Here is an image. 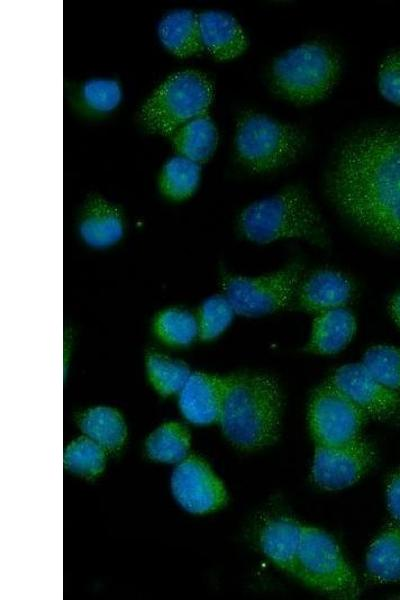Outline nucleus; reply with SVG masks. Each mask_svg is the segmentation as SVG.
<instances>
[{"mask_svg": "<svg viewBox=\"0 0 400 600\" xmlns=\"http://www.w3.org/2000/svg\"><path fill=\"white\" fill-rule=\"evenodd\" d=\"M328 190L356 225L400 248V130L377 128L348 141L330 173Z\"/></svg>", "mask_w": 400, "mask_h": 600, "instance_id": "nucleus-1", "label": "nucleus"}, {"mask_svg": "<svg viewBox=\"0 0 400 600\" xmlns=\"http://www.w3.org/2000/svg\"><path fill=\"white\" fill-rule=\"evenodd\" d=\"M282 394L275 378L263 373L225 377L219 422L237 448L255 451L276 442L280 433Z\"/></svg>", "mask_w": 400, "mask_h": 600, "instance_id": "nucleus-2", "label": "nucleus"}, {"mask_svg": "<svg viewBox=\"0 0 400 600\" xmlns=\"http://www.w3.org/2000/svg\"><path fill=\"white\" fill-rule=\"evenodd\" d=\"M238 227L244 238L260 245L293 238L319 246L328 243L321 215L300 185L249 204L239 215Z\"/></svg>", "mask_w": 400, "mask_h": 600, "instance_id": "nucleus-3", "label": "nucleus"}, {"mask_svg": "<svg viewBox=\"0 0 400 600\" xmlns=\"http://www.w3.org/2000/svg\"><path fill=\"white\" fill-rule=\"evenodd\" d=\"M340 68L339 56L331 46L306 42L275 59L271 83L282 98L295 104H313L331 92Z\"/></svg>", "mask_w": 400, "mask_h": 600, "instance_id": "nucleus-4", "label": "nucleus"}, {"mask_svg": "<svg viewBox=\"0 0 400 600\" xmlns=\"http://www.w3.org/2000/svg\"><path fill=\"white\" fill-rule=\"evenodd\" d=\"M213 84L202 72L186 69L168 76L142 105L139 119L155 134L172 135L188 121L207 113Z\"/></svg>", "mask_w": 400, "mask_h": 600, "instance_id": "nucleus-5", "label": "nucleus"}, {"mask_svg": "<svg viewBox=\"0 0 400 600\" xmlns=\"http://www.w3.org/2000/svg\"><path fill=\"white\" fill-rule=\"evenodd\" d=\"M304 134L265 114L246 112L238 120L235 149L249 171L266 173L291 163L302 151Z\"/></svg>", "mask_w": 400, "mask_h": 600, "instance_id": "nucleus-6", "label": "nucleus"}, {"mask_svg": "<svg viewBox=\"0 0 400 600\" xmlns=\"http://www.w3.org/2000/svg\"><path fill=\"white\" fill-rule=\"evenodd\" d=\"M295 577L336 598L354 599L360 594L357 577L339 545L317 527L303 526Z\"/></svg>", "mask_w": 400, "mask_h": 600, "instance_id": "nucleus-7", "label": "nucleus"}, {"mask_svg": "<svg viewBox=\"0 0 400 600\" xmlns=\"http://www.w3.org/2000/svg\"><path fill=\"white\" fill-rule=\"evenodd\" d=\"M301 273V264L292 262L264 275H228L222 283L224 295L238 315H269L288 306L300 284Z\"/></svg>", "mask_w": 400, "mask_h": 600, "instance_id": "nucleus-8", "label": "nucleus"}, {"mask_svg": "<svg viewBox=\"0 0 400 600\" xmlns=\"http://www.w3.org/2000/svg\"><path fill=\"white\" fill-rule=\"evenodd\" d=\"M367 418L331 380L311 396L308 420L316 445H338L358 437Z\"/></svg>", "mask_w": 400, "mask_h": 600, "instance_id": "nucleus-9", "label": "nucleus"}, {"mask_svg": "<svg viewBox=\"0 0 400 600\" xmlns=\"http://www.w3.org/2000/svg\"><path fill=\"white\" fill-rule=\"evenodd\" d=\"M375 460L373 446L361 435L338 445H316L312 478L324 490H341L359 481Z\"/></svg>", "mask_w": 400, "mask_h": 600, "instance_id": "nucleus-10", "label": "nucleus"}, {"mask_svg": "<svg viewBox=\"0 0 400 600\" xmlns=\"http://www.w3.org/2000/svg\"><path fill=\"white\" fill-rule=\"evenodd\" d=\"M177 502L188 512L203 514L222 507L227 499L223 483L209 465L197 456L183 459L171 476Z\"/></svg>", "mask_w": 400, "mask_h": 600, "instance_id": "nucleus-11", "label": "nucleus"}, {"mask_svg": "<svg viewBox=\"0 0 400 600\" xmlns=\"http://www.w3.org/2000/svg\"><path fill=\"white\" fill-rule=\"evenodd\" d=\"M330 380L368 418L387 421L400 413V394L383 385L362 363L337 368Z\"/></svg>", "mask_w": 400, "mask_h": 600, "instance_id": "nucleus-12", "label": "nucleus"}, {"mask_svg": "<svg viewBox=\"0 0 400 600\" xmlns=\"http://www.w3.org/2000/svg\"><path fill=\"white\" fill-rule=\"evenodd\" d=\"M225 391V377L191 372L179 392V408L191 423L208 425L219 420Z\"/></svg>", "mask_w": 400, "mask_h": 600, "instance_id": "nucleus-13", "label": "nucleus"}, {"mask_svg": "<svg viewBox=\"0 0 400 600\" xmlns=\"http://www.w3.org/2000/svg\"><path fill=\"white\" fill-rule=\"evenodd\" d=\"M77 229L88 246L108 248L124 236L123 214L118 206L94 194L87 198L81 209Z\"/></svg>", "mask_w": 400, "mask_h": 600, "instance_id": "nucleus-14", "label": "nucleus"}, {"mask_svg": "<svg viewBox=\"0 0 400 600\" xmlns=\"http://www.w3.org/2000/svg\"><path fill=\"white\" fill-rule=\"evenodd\" d=\"M198 22L203 50L216 60H232L246 50V34L230 13L206 10L198 14Z\"/></svg>", "mask_w": 400, "mask_h": 600, "instance_id": "nucleus-15", "label": "nucleus"}, {"mask_svg": "<svg viewBox=\"0 0 400 600\" xmlns=\"http://www.w3.org/2000/svg\"><path fill=\"white\" fill-rule=\"evenodd\" d=\"M298 301L307 312L321 313L345 307L351 299V281L341 272L323 268L312 272L298 286Z\"/></svg>", "mask_w": 400, "mask_h": 600, "instance_id": "nucleus-16", "label": "nucleus"}, {"mask_svg": "<svg viewBox=\"0 0 400 600\" xmlns=\"http://www.w3.org/2000/svg\"><path fill=\"white\" fill-rule=\"evenodd\" d=\"M303 526L290 517L279 516L268 520L259 533V544L264 555L293 576L296 573Z\"/></svg>", "mask_w": 400, "mask_h": 600, "instance_id": "nucleus-17", "label": "nucleus"}, {"mask_svg": "<svg viewBox=\"0 0 400 600\" xmlns=\"http://www.w3.org/2000/svg\"><path fill=\"white\" fill-rule=\"evenodd\" d=\"M356 331V320L346 307L317 314L307 349L315 354L333 355L343 350Z\"/></svg>", "mask_w": 400, "mask_h": 600, "instance_id": "nucleus-18", "label": "nucleus"}, {"mask_svg": "<svg viewBox=\"0 0 400 600\" xmlns=\"http://www.w3.org/2000/svg\"><path fill=\"white\" fill-rule=\"evenodd\" d=\"M157 34L161 44L177 57L193 56L203 50L198 14L193 10L167 12L158 23Z\"/></svg>", "mask_w": 400, "mask_h": 600, "instance_id": "nucleus-19", "label": "nucleus"}, {"mask_svg": "<svg viewBox=\"0 0 400 600\" xmlns=\"http://www.w3.org/2000/svg\"><path fill=\"white\" fill-rule=\"evenodd\" d=\"M366 571L378 583L400 581V522L390 523L371 543Z\"/></svg>", "mask_w": 400, "mask_h": 600, "instance_id": "nucleus-20", "label": "nucleus"}, {"mask_svg": "<svg viewBox=\"0 0 400 600\" xmlns=\"http://www.w3.org/2000/svg\"><path fill=\"white\" fill-rule=\"evenodd\" d=\"M217 143V128L207 113L188 121L172 134V146L177 155L200 165L212 157Z\"/></svg>", "mask_w": 400, "mask_h": 600, "instance_id": "nucleus-21", "label": "nucleus"}, {"mask_svg": "<svg viewBox=\"0 0 400 600\" xmlns=\"http://www.w3.org/2000/svg\"><path fill=\"white\" fill-rule=\"evenodd\" d=\"M201 179V166L186 157L175 155L163 165L158 187L162 195L173 201L191 197Z\"/></svg>", "mask_w": 400, "mask_h": 600, "instance_id": "nucleus-22", "label": "nucleus"}, {"mask_svg": "<svg viewBox=\"0 0 400 600\" xmlns=\"http://www.w3.org/2000/svg\"><path fill=\"white\" fill-rule=\"evenodd\" d=\"M123 91L120 83L111 78H92L83 82L75 100L81 112L102 116L113 112L121 103Z\"/></svg>", "mask_w": 400, "mask_h": 600, "instance_id": "nucleus-23", "label": "nucleus"}, {"mask_svg": "<svg viewBox=\"0 0 400 600\" xmlns=\"http://www.w3.org/2000/svg\"><path fill=\"white\" fill-rule=\"evenodd\" d=\"M80 427L88 438L107 449L120 447L126 436L121 415L115 409L105 406L86 411L81 418Z\"/></svg>", "mask_w": 400, "mask_h": 600, "instance_id": "nucleus-24", "label": "nucleus"}, {"mask_svg": "<svg viewBox=\"0 0 400 600\" xmlns=\"http://www.w3.org/2000/svg\"><path fill=\"white\" fill-rule=\"evenodd\" d=\"M153 331L167 345L186 347L199 337L198 318L186 309L167 308L154 318Z\"/></svg>", "mask_w": 400, "mask_h": 600, "instance_id": "nucleus-25", "label": "nucleus"}, {"mask_svg": "<svg viewBox=\"0 0 400 600\" xmlns=\"http://www.w3.org/2000/svg\"><path fill=\"white\" fill-rule=\"evenodd\" d=\"M190 446L187 429L175 422L165 423L150 434L146 450L151 459L165 463L182 461Z\"/></svg>", "mask_w": 400, "mask_h": 600, "instance_id": "nucleus-26", "label": "nucleus"}, {"mask_svg": "<svg viewBox=\"0 0 400 600\" xmlns=\"http://www.w3.org/2000/svg\"><path fill=\"white\" fill-rule=\"evenodd\" d=\"M146 370L151 384L162 395L179 393L191 374L185 363L158 352L147 354Z\"/></svg>", "mask_w": 400, "mask_h": 600, "instance_id": "nucleus-27", "label": "nucleus"}, {"mask_svg": "<svg viewBox=\"0 0 400 600\" xmlns=\"http://www.w3.org/2000/svg\"><path fill=\"white\" fill-rule=\"evenodd\" d=\"M383 385L400 394V348L375 345L363 355L361 362Z\"/></svg>", "mask_w": 400, "mask_h": 600, "instance_id": "nucleus-28", "label": "nucleus"}, {"mask_svg": "<svg viewBox=\"0 0 400 600\" xmlns=\"http://www.w3.org/2000/svg\"><path fill=\"white\" fill-rule=\"evenodd\" d=\"M235 311L225 295L207 298L199 310V337L211 341L223 334L233 321Z\"/></svg>", "mask_w": 400, "mask_h": 600, "instance_id": "nucleus-29", "label": "nucleus"}, {"mask_svg": "<svg viewBox=\"0 0 400 600\" xmlns=\"http://www.w3.org/2000/svg\"><path fill=\"white\" fill-rule=\"evenodd\" d=\"M103 447L90 438H79L69 444L64 454L65 466L81 475H96L104 468Z\"/></svg>", "mask_w": 400, "mask_h": 600, "instance_id": "nucleus-30", "label": "nucleus"}, {"mask_svg": "<svg viewBox=\"0 0 400 600\" xmlns=\"http://www.w3.org/2000/svg\"><path fill=\"white\" fill-rule=\"evenodd\" d=\"M381 95L391 103L400 105V51L387 55L378 73Z\"/></svg>", "mask_w": 400, "mask_h": 600, "instance_id": "nucleus-31", "label": "nucleus"}, {"mask_svg": "<svg viewBox=\"0 0 400 600\" xmlns=\"http://www.w3.org/2000/svg\"><path fill=\"white\" fill-rule=\"evenodd\" d=\"M386 501L391 516L400 522V468L395 470L387 481Z\"/></svg>", "mask_w": 400, "mask_h": 600, "instance_id": "nucleus-32", "label": "nucleus"}, {"mask_svg": "<svg viewBox=\"0 0 400 600\" xmlns=\"http://www.w3.org/2000/svg\"><path fill=\"white\" fill-rule=\"evenodd\" d=\"M389 311L392 319L400 328V289L391 297L389 302Z\"/></svg>", "mask_w": 400, "mask_h": 600, "instance_id": "nucleus-33", "label": "nucleus"}]
</instances>
